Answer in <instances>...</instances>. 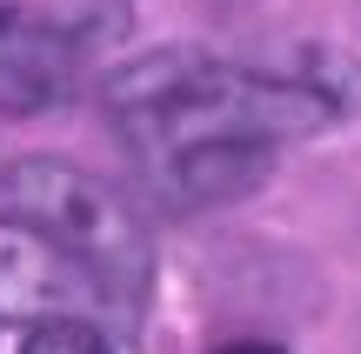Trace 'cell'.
Listing matches in <instances>:
<instances>
[{"label": "cell", "instance_id": "277c9868", "mask_svg": "<svg viewBox=\"0 0 361 354\" xmlns=\"http://www.w3.org/2000/svg\"><path fill=\"white\" fill-rule=\"evenodd\" d=\"M80 80V40L74 27L47 13L0 0V114H47Z\"/></svg>", "mask_w": 361, "mask_h": 354}, {"label": "cell", "instance_id": "8992f818", "mask_svg": "<svg viewBox=\"0 0 361 354\" xmlns=\"http://www.w3.org/2000/svg\"><path fill=\"white\" fill-rule=\"evenodd\" d=\"M221 354H281V348H268V341H234V348H221Z\"/></svg>", "mask_w": 361, "mask_h": 354}, {"label": "cell", "instance_id": "7a4b0ae2", "mask_svg": "<svg viewBox=\"0 0 361 354\" xmlns=\"http://www.w3.org/2000/svg\"><path fill=\"white\" fill-rule=\"evenodd\" d=\"M0 208L27 214L34 227H47L67 254L94 267L107 294H114V315H141V294L154 281V241H147L141 214L121 187H107L101 174H87L80 160L61 154H27L0 174Z\"/></svg>", "mask_w": 361, "mask_h": 354}, {"label": "cell", "instance_id": "6da1fadb", "mask_svg": "<svg viewBox=\"0 0 361 354\" xmlns=\"http://www.w3.org/2000/svg\"><path fill=\"white\" fill-rule=\"evenodd\" d=\"M101 107L147 167V181L180 208H207V201H234L261 187L274 167V147L335 127L341 114L322 80L255 74V67L180 47L107 74Z\"/></svg>", "mask_w": 361, "mask_h": 354}, {"label": "cell", "instance_id": "5b68a950", "mask_svg": "<svg viewBox=\"0 0 361 354\" xmlns=\"http://www.w3.org/2000/svg\"><path fill=\"white\" fill-rule=\"evenodd\" d=\"M20 354H114V348H107L101 321H87V315H40V321H27Z\"/></svg>", "mask_w": 361, "mask_h": 354}, {"label": "cell", "instance_id": "3957f363", "mask_svg": "<svg viewBox=\"0 0 361 354\" xmlns=\"http://www.w3.org/2000/svg\"><path fill=\"white\" fill-rule=\"evenodd\" d=\"M114 308V294L94 281V267L80 254H67L47 227H34L27 214L0 208V315H87L101 321Z\"/></svg>", "mask_w": 361, "mask_h": 354}]
</instances>
